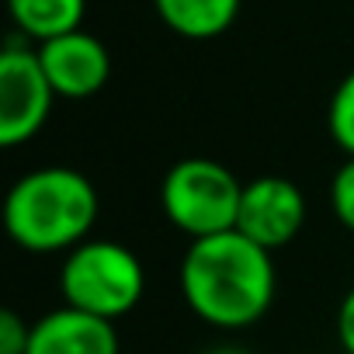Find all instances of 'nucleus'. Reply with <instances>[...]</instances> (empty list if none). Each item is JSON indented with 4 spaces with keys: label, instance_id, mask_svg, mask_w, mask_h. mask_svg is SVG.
I'll return each mask as SVG.
<instances>
[{
    "label": "nucleus",
    "instance_id": "1",
    "mask_svg": "<svg viewBox=\"0 0 354 354\" xmlns=\"http://www.w3.org/2000/svg\"><path fill=\"white\" fill-rule=\"evenodd\" d=\"M181 299L216 330L254 326L274 302V254L247 240L240 230L192 240L181 257Z\"/></svg>",
    "mask_w": 354,
    "mask_h": 354
},
{
    "label": "nucleus",
    "instance_id": "2",
    "mask_svg": "<svg viewBox=\"0 0 354 354\" xmlns=\"http://www.w3.org/2000/svg\"><path fill=\"white\" fill-rule=\"evenodd\" d=\"M97 188L73 167L21 174L4 198V230L28 254H70L97 223Z\"/></svg>",
    "mask_w": 354,
    "mask_h": 354
},
{
    "label": "nucleus",
    "instance_id": "3",
    "mask_svg": "<svg viewBox=\"0 0 354 354\" xmlns=\"http://www.w3.org/2000/svg\"><path fill=\"white\" fill-rule=\"evenodd\" d=\"M59 292L66 306L115 323L142 302L146 268L118 240H84L59 268Z\"/></svg>",
    "mask_w": 354,
    "mask_h": 354
},
{
    "label": "nucleus",
    "instance_id": "4",
    "mask_svg": "<svg viewBox=\"0 0 354 354\" xmlns=\"http://www.w3.org/2000/svg\"><path fill=\"white\" fill-rule=\"evenodd\" d=\"M240 198L243 181H236L230 167L209 156L177 160L160 181V209L167 223H174L192 240L236 230Z\"/></svg>",
    "mask_w": 354,
    "mask_h": 354
},
{
    "label": "nucleus",
    "instance_id": "5",
    "mask_svg": "<svg viewBox=\"0 0 354 354\" xmlns=\"http://www.w3.org/2000/svg\"><path fill=\"white\" fill-rule=\"evenodd\" d=\"M56 104V91L39 63V53L11 42L0 53V146L18 149L32 142Z\"/></svg>",
    "mask_w": 354,
    "mask_h": 354
},
{
    "label": "nucleus",
    "instance_id": "6",
    "mask_svg": "<svg viewBox=\"0 0 354 354\" xmlns=\"http://www.w3.org/2000/svg\"><path fill=\"white\" fill-rule=\"evenodd\" d=\"M309 205L306 195L295 181L278 174H264L243 185V198H240V216H236V230L261 243L264 250H281L288 247L302 226H306Z\"/></svg>",
    "mask_w": 354,
    "mask_h": 354
},
{
    "label": "nucleus",
    "instance_id": "7",
    "mask_svg": "<svg viewBox=\"0 0 354 354\" xmlns=\"http://www.w3.org/2000/svg\"><path fill=\"white\" fill-rule=\"evenodd\" d=\"M35 53H39V63H42L56 97L84 101V97H94L111 80L108 46L84 28L56 35L49 42H39Z\"/></svg>",
    "mask_w": 354,
    "mask_h": 354
},
{
    "label": "nucleus",
    "instance_id": "8",
    "mask_svg": "<svg viewBox=\"0 0 354 354\" xmlns=\"http://www.w3.org/2000/svg\"><path fill=\"white\" fill-rule=\"evenodd\" d=\"M118 330L111 319L59 306L32 323L28 354H118Z\"/></svg>",
    "mask_w": 354,
    "mask_h": 354
},
{
    "label": "nucleus",
    "instance_id": "9",
    "mask_svg": "<svg viewBox=\"0 0 354 354\" xmlns=\"http://www.w3.org/2000/svg\"><path fill=\"white\" fill-rule=\"evenodd\" d=\"M153 11L174 35L209 42L233 28L240 0H153Z\"/></svg>",
    "mask_w": 354,
    "mask_h": 354
},
{
    "label": "nucleus",
    "instance_id": "10",
    "mask_svg": "<svg viewBox=\"0 0 354 354\" xmlns=\"http://www.w3.org/2000/svg\"><path fill=\"white\" fill-rule=\"evenodd\" d=\"M8 11L25 39L49 42L84 25L87 0H8Z\"/></svg>",
    "mask_w": 354,
    "mask_h": 354
},
{
    "label": "nucleus",
    "instance_id": "11",
    "mask_svg": "<svg viewBox=\"0 0 354 354\" xmlns=\"http://www.w3.org/2000/svg\"><path fill=\"white\" fill-rule=\"evenodd\" d=\"M326 129H330V139L344 149V156H354V70L330 94Z\"/></svg>",
    "mask_w": 354,
    "mask_h": 354
},
{
    "label": "nucleus",
    "instance_id": "12",
    "mask_svg": "<svg viewBox=\"0 0 354 354\" xmlns=\"http://www.w3.org/2000/svg\"><path fill=\"white\" fill-rule=\"evenodd\" d=\"M330 209L337 223L354 233V156H347L330 177Z\"/></svg>",
    "mask_w": 354,
    "mask_h": 354
},
{
    "label": "nucleus",
    "instance_id": "13",
    "mask_svg": "<svg viewBox=\"0 0 354 354\" xmlns=\"http://www.w3.org/2000/svg\"><path fill=\"white\" fill-rule=\"evenodd\" d=\"M32 323H25L15 309L0 313V354H28Z\"/></svg>",
    "mask_w": 354,
    "mask_h": 354
},
{
    "label": "nucleus",
    "instance_id": "14",
    "mask_svg": "<svg viewBox=\"0 0 354 354\" xmlns=\"http://www.w3.org/2000/svg\"><path fill=\"white\" fill-rule=\"evenodd\" d=\"M337 340H340L344 354H354V288L337 306Z\"/></svg>",
    "mask_w": 354,
    "mask_h": 354
},
{
    "label": "nucleus",
    "instance_id": "15",
    "mask_svg": "<svg viewBox=\"0 0 354 354\" xmlns=\"http://www.w3.org/2000/svg\"><path fill=\"white\" fill-rule=\"evenodd\" d=\"M205 354H250V351H243V347H233V344H219V347H212V351H205Z\"/></svg>",
    "mask_w": 354,
    "mask_h": 354
}]
</instances>
